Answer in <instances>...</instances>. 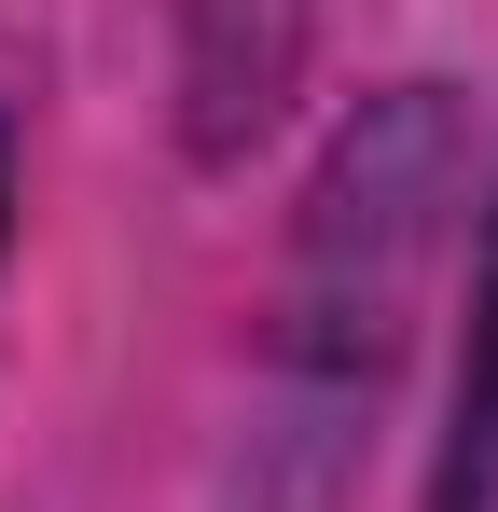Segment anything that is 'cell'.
I'll return each instance as SVG.
<instances>
[{
    "label": "cell",
    "instance_id": "6da1fadb",
    "mask_svg": "<svg viewBox=\"0 0 498 512\" xmlns=\"http://www.w3.org/2000/svg\"><path fill=\"white\" fill-rule=\"evenodd\" d=\"M429 512H498V236H485V305H471V374H457V443L429 471Z\"/></svg>",
    "mask_w": 498,
    "mask_h": 512
}]
</instances>
